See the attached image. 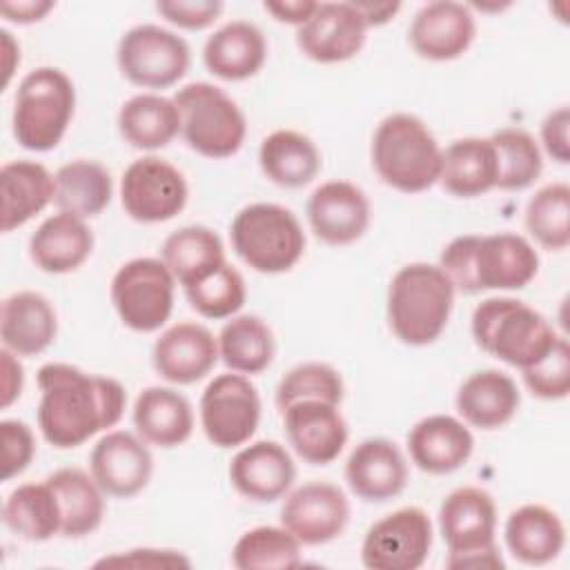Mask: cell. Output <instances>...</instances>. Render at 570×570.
<instances>
[{
	"label": "cell",
	"mask_w": 570,
	"mask_h": 570,
	"mask_svg": "<svg viewBox=\"0 0 570 570\" xmlns=\"http://www.w3.org/2000/svg\"><path fill=\"white\" fill-rule=\"evenodd\" d=\"M36 381L38 428L58 450L78 448L122 419L127 392L111 376L87 374L69 363H45Z\"/></svg>",
	"instance_id": "6da1fadb"
},
{
	"label": "cell",
	"mask_w": 570,
	"mask_h": 570,
	"mask_svg": "<svg viewBox=\"0 0 570 570\" xmlns=\"http://www.w3.org/2000/svg\"><path fill=\"white\" fill-rule=\"evenodd\" d=\"M439 267L463 294L521 289L537 276L539 254L525 236L514 232L463 234L443 247Z\"/></svg>",
	"instance_id": "7a4b0ae2"
},
{
	"label": "cell",
	"mask_w": 570,
	"mask_h": 570,
	"mask_svg": "<svg viewBox=\"0 0 570 570\" xmlns=\"http://www.w3.org/2000/svg\"><path fill=\"white\" fill-rule=\"evenodd\" d=\"M454 285L439 265L407 263L390 281L387 323L392 334L412 347L434 343L452 314Z\"/></svg>",
	"instance_id": "3957f363"
},
{
	"label": "cell",
	"mask_w": 570,
	"mask_h": 570,
	"mask_svg": "<svg viewBox=\"0 0 570 570\" xmlns=\"http://www.w3.org/2000/svg\"><path fill=\"white\" fill-rule=\"evenodd\" d=\"M472 338L490 356L525 370L539 363L559 341L548 318L510 296L481 301L472 312Z\"/></svg>",
	"instance_id": "277c9868"
},
{
	"label": "cell",
	"mask_w": 570,
	"mask_h": 570,
	"mask_svg": "<svg viewBox=\"0 0 570 570\" xmlns=\"http://www.w3.org/2000/svg\"><path fill=\"white\" fill-rule=\"evenodd\" d=\"M441 147L414 114L385 116L372 136V167L379 178L403 194H421L439 180Z\"/></svg>",
	"instance_id": "5b68a950"
},
{
	"label": "cell",
	"mask_w": 570,
	"mask_h": 570,
	"mask_svg": "<svg viewBox=\"0 0 570 570\" xmlns=\"http://www.w3.org/2000/svg\"><path fill=\"white\" fill-rule=\"evenodd\" d=\"M76 109V89L71 78L56 67L29 71L13 98V138L29 151H49L58 147Z\"/></svg>",
	"instance_id": "8992f818"
},
{
	"label": "cell",
	"mask_w": 570,
	"mask_h": 570,
	"mask_svg": "<svg viewBox=\"0 0 570 570\" xmlns=\"http://www.w3.org/2000/svg\"><path fill=\"white\" fill-rule=\"evenodd\" d=\"M232 247L238 258L261 274L289 272L305 252L298 218L276 203H252L229 225Z\"/></svg>",
	"instance_id": "52a82bcc"
},
{
	"label": "cell",
	"mask_w": 570,
	"mask_h": 570,
	"mask_svg": "<svg viewBox=\"0 0 570 570\" xmlns=\"http://www.w3.org/2000/svg\"><path fill=\"white\" fill-rule=\"evenodd\" d=\"M439 530L448 543V568L505 566L494 543L497 505L488 490L476 485L452 490L439 508Z\"/></svg>",
	"instance_id": "ba28073f"
},
{
	"label": "cell",
	"mask_w": 570,
	"mask_h": 570,
	"mask_svg": "<svg viewBox=\"0 0 570 570\" xmlns=\"http://www.w3.org/2000/svg\"><path fill=\"white\" fill-rule=\"evenodd\" d=\"M180 114V136L205 158L234 156L247 134L240 107L212 82H189L174 94Z\"/></svg>",
	"instance_id": "9c48e42d"
},
{
	"label": "cell",
	"mask_w": 570,
	"mask_h": 570,
	"mask_svg": "<svg viewBox=\"0 0 570 570\" xmlns=\"http://www.w3.org/2000/svg\"><path fill=\"white\" fill-rule=\"evenodd\" d=\"M176 278L163 258H131L111 278L109 296L118 318L134 332L160 330L174 309Z\"/></svg>",
	"instance_id": "30bf717a"
},
{
	"label": "cell",
	"mask_w": 570,
	"mask_h": 570,
	"mask_svg": "<svg viewBox=\"0 0 570 570\" xmlns=\"http://www.w3.org/2000/svg\"><path fill=\"white\" fill-rule=\"evenodd\" d=\"M116 62L131 85L167 89L185 78L189 69V45L165 27L136 24L122 33Z\"/></svg>",
	"instance_id": "8fae6325"
},
{
	"label": "cell",
	"mask_w": 570,
	"mask_h": 570,
	"mask_svg": "<svg viewBox=\"0 0 570 570\" xmlns=\"http://www.w3.org/2000/svg\"><path fill=\"white\" fill-rule=\"evenodd\" d=\"M200 428L216 448L245 445L261 421V396L256 385L238 372L218 374L200 396Z\"/></svg>",
	"instance_id": "7c38bea8"
},
{
	"label": "cell",
	"mask_w": 570,
	"mask_h": 570,
	"mask_svg": "<svg viewBox=\"0 0 570 570\" xmlns=\"http://www.w3.org/2000/svg\"><path fill=\"white\" fill-rule=\"evenodd\" d=\"M187 180L178 167L158 156L134 160L120 180V203L136 223H165L187 205Z\"/></svg>",
	"instance_id": "4fadbf2b"
},
{
	"label": "cell",
	"mask_w": 570,
	"mask_h": 570,
	"mask_svg": "<svg viewBox=\"0 0 570 570\" xmlns=\"http://www.w3.org/2000/svg\"><path fill=\"white\" fill-rule=\"evenodd\" d=\"M432 548V521L416 505L399 508L370 525L361 561L370 570H416Z\"/></svg>",
	"instance_id": "5bb4252c"
},
{
	"label": "cell",
	"mask_w": 570,
	"mask_h": 570,
	"mask_svg": "<svg viewBox=\"0 0 570 570\" xmlns=\"http://www.w3.org/2000/svg\"><path fill=\"white\" fill-rule=\"evenodd\" d=\"M350 521L345 492L327 481H309L292 490L281 508V525L301 546H323L343 534Z\"/></svg>",
	"instance_id": "9a60e30c"
},
{
	"label": "cell",
	"mask_w": 570,
	"mask_h": 570,
	"mask_svg": "<svg viewBox=\"0 0 570 570\" xmlns=\"http://www.w3.org/2000/svg\"><path fill=\"white\" fill-rule=\"evenodd\" d=\"M367 24L354 2H318L314 13L298 27L301 53L321 65L345 62L365 45Z\"/></svg>",
	"instance_id": "2e32d148"
},
{
	"label": "cell",
	"mask_w": 570,
	"mask_h": 570,
	"mask_svg": "<svg viewBox=\"0 0 570 570\" xmlns=\"http://www.w3.org/2000/svg\"><path fill=\"white\" fill-rule=\"evenodd\" d=\"M89 472L105 494L129 499L147 488L154 472V456L140 436L114 430L94 445Z\"/></svg>",
	"instance_id": "e0dca14e"
},
{
	"label": "cell",
	"mask_w": 570,
	"mask_h": 570,
	"mask_svg": "<svg viewBox=\"0 0 570 570\" xmlns=\"http://www.w3.org/2000/svg\"><path fill=\"white\" fill-rule=\"evenodd\" d=\"M283 428L292 450L309 465H330L347 443V423L338 405L303 399L287 405Z\"/></svg>",
	"instance_id": "ac0fdd59"
},
{
	"label": "cell",
	"mask_w": 570,
	"mask_h": 570,
	"mask_svg": "<svg viewBox=\"0 0 570 570\" xmlns=\"http://www.w3.org/2000/svg\"><path fill=\"white\" fill-rule=\"evenodd\" d=\"M314 236L327 245H352L370 227V200L350 180L321 183L307 200Z\"/></svg>",
	"instance_id": "d6986e66"
},
{
	"label": "cell",
	"mask_w": 570,
	"mask_h": 570,
	"mask_svg": "<svg viewBox=\"0 0 570 570\" xmlns=\"http://www.w3.org/2000/svg\"><path fill=\"white\" fill-rule=\"evenodd\" d=\"M476 36V22L468 4L434 0L423 4L407 29V40L416 56L445 62L463 56Z\"/></svg>",
	"instance_id": "ffe728a7"
},
{
	"label": "cell",
	"mask_w": 570,
	"mask_h": 570,
	"mask_svg": "<svg viewBox=\"0 0 570 570\" xmlns=\"http://www.w3.org/2000/svg\"><path fill=\"white\" fill-rule=\"evenodd\" d=\"M151 363L160 379L191 385L205 379L218 363V341L205 325L180 321L156 338Z\"/></svg>",
	"instance_id": "44dd1931"
},
{
	"label": "cell",
	"mask_w": 570,
	"mask_h": 570,
	"mask_svg": "<svg viewBox=\"0 0 570 570\" xmlns=\"http://www.w3.org/2000/svg\"><path fill=\"white\" fill-rule=\"evenodd\" d=\"M234 490L256 503H272L285 497L296 481L292 454L278 441H254L240 448L229 463Z\"/></svg>",
	"instance_id": "7402d4cb"
},
{
	"label": "cell",
	"mask_w": 570,
	"mask_h": 570,
	"mask_svg": "<svg viewBox=\"0 0 570 570\" xmlns=\"http://www.w3.org/2000/svg\"><path fill=\"white\" fill-rule=\"evenodd\" d=\"M345 481L365 503H385L407 485V463L401 448L383 436L361 441L345 461Z\"/></svg>",
	"instance_id": "603a6c76"
},
{
	"label": "cell",
	"mask_w": 570,
	"mask_h": 570,
	"mask_svg": "<svg viewBox=\"0 0 570 570\" xmlns=\"http://www.w3.org/2000/svg\"><path fill=\"white\" fill-rule=\"evenodd\" d=\"M412 463L428 474H450L468 463L474 450L470 428L450 414H430L407 434Z\"/></svg>",
	"instance_id": "cb8c5ba5"
},
{
	"label": "cell",
	"mask_w": 570,
	"mask_h": 570,
	"mask_svg": "<svg viewBox=\"0 0 570 570\" xmlns=\"http://www.w3.org/2000/svg\"><path fill=\"white\" fill-rule=\"evenodd\" d=\"M56 334V309L40 292L22 289L4 298L0 312V338L9 352L16 356H36L53 343Z\"/></svg>",
	"instance_id": "d4e9b609"
},
{
	"label": "cell",
	"mask_w": 570,
	"mask_h": 570,
	"mask_svg": "<svg viewBox=\"0 0 570 570\" xmlns=\"http://www.w3.org/2000/svg\"><path fill=\"white\" fill-rule=\"evenodd\" d=\"M267 58L263 31L249 20H229L216 29L205 47L203 62L220 80L238 82L256 76Z\"/></svg>",
	"instance_id": "484cf974"
},
{
	"label": "cell",
	"mask_w": 570,
	"mask_h": 570,
	"mask_svg": "<svg viewBox=\"0 0 570 570\" xmlns=\"http://www.w3.org/2000/svg\"><path fill=\"white\" fill-rule=\"evenodd\" d=\"M521 394L512 376L501 370H479L456 390V412L463 423L479 430H499L519 410Z\"/></svg>",
	"instance_id": "4316f807"
},
{
	"label": "cell",
	"mask_w": 570,
	"mask_h": 570,
	"mask_svg": "<svg viewBox=\"0 0 570 570\" xmlns=\"http://www.w3.org/2000/svg\"><path fill=\"white\" fill-rule=\"evenodd\" d=\"M131 419L145 443L165 450L183 445L194 432L191 403L174 387H145L134 401Z\"/></svg>",
	"instance_id": "83f0119b"
},
{
	"label": "cell",
	"mask_w": 570,
	"mask_h": 570,
	"mask_svg": "<svg viewBox=\"0 0 570 570\" xmlns=\"http://www.w3.org/2000/svg\"><path fill=\"white\" fill-rule=\"evenodd\" d=\"M91 249L94 234L89 225L65 212L45 218L29 238V256L47 274L78 269L91 256Z\"/></svg>",
	"instance_id": "f1b7e54d"
},
{
	"label": "cell",
	"mask_w": 570,
	"mask_h": 570,
	"mask_svg": "<svg viewBox=\"0 0 570 570\" xmlns=\"http://www.w3.org/2000/svg\"><path fill=\"white\" fill-rule=\"evenodd\" d=\"M499 165L490 138L468 136L441 151V187L456 198H476L497 187Z\"/></svg>",
	"instance_id": "f546056e"
},
{
	"label": "cell",
	"mask_w": 570,
	"mask_h": 570,
	"mask_svg": "<svg viewBox=\"0 0 570 570\" xmlns=\"http://www.w3.org/2000/svg\"><path fill=\"white\" fill-rule=\"evenodd\" d=\"M503 534L512 557L528 566L550 563L566 546V528L559 514L541 503H525L512 510Z\"/></svg>",
	"instance_id": "4dcf8cb0"
},
{
	"label": "cell",
	"mask_w": 570,
	"mask_h": 570,
	"mask_svg": "<svg viewBox=\"0 0 570 570\" xmlns=\"http://www.w3.org/2000/svg\"><path fill=\"white\" fill-rule=\"evenodd\" d=\"M2 232H13L38 216L56 196V178L36 160H9L0 169Z\"/></svg>",
	"instance_id": "1f68e13d"
},
{
	"label": "cell",
	"mask_w": 570,
	"mask_h": 570,
	"mask_svg": "<svg viewBox=\"0 0 570 570\" xmlns=\"http://www.w3.org/2000/svg\"><path fill=\"white\" fill-rule=\"evenodd\" d=\"M258 165L274 185L301 189L321 171V151L305 134L296 129H276L263 138L258 147Z\"/></svg>",
	"instance_id": "d6a6232c"
},
{
	"label": "cell",
	"mask_w": 570,
	"mask_h": 570,
	"mask_svg": "<svg viewBox=\"0 0 570 570\" xmlns=\"http://www.w3.org/2000/svg\"><path fill=\"white\" fill-rule=\"evenodd\" d=\"M60 505V534L67 539H80L98 530L105 517L102 490L91 476L80 468H60L45 479Z\"/></svg>",
	"instance_id": "836d02e7"
},
{
	"label": "cell",
	"mask_w": 570,
	"mask_h": 570,
	"mask_svg": "<svg viewBox=\"0 0 570 570\" xmlns=\"http://www.w3.org/2000/svg\"><path fill=\"white\" fill-rule=\"evenodd\" d=\"M118 131L134 149L154 151L167 147L180 134V114L174 98L138 94L122 102Z\"/></svg>",
	"instance_id": "e575fe53"
},
{
	"label": "cell",
	"mask_w": 570,
	"mask_h": 570,
	"mask_svg": "<svg viewBox=\"0 0 570 570\" xmlns=\"http://www.w3.org/2000/svg\"><path fill=\"white\" fill-rule=\"evenodd\" d=\"M53 203L60 212L82 220L94 218L107 209L114 194L111 174L98 160L76 158L58 167Z\"/></svg>",
	"instance_id": "d590c367"
},
{
	"label": "cell",
	"mask_w": 570,
	"mask_h": 570,
	"mask_svg": "<svg viewBox=\"0 0 570 570\" xmlns=\"http://www.w3.org/2000/svg\"><path fill=\"white\" fill-rule=\"evenodd\" d=\"M160 258L183 287L227 263L220 236L205 225H187L171 232L160 247Z\"/></svg>",
	"instance_id": "8d00e7d4"
},
{
	"label": "cell",
	"mask_w": 570,
	"mask_h": 570,
	"mask_svg": "<svg viewBox=\"0 0 570 570\" xmlns=\"http://www.w3.org/2000/svg\"><path fill=\"white\" fill-rule=\"evenodd\" d=\"M2 521L9 532L31 543L60 534L62 519L53 488L47 481L18 485L2 505Z\"/></svg>",
	"instance_id": "74e56055"
},
{
	"label": "cell",
	"mask_w": 570,
	"mask_h": 570,
	"mask_svg": "<svg viewBox=\"0 0 570 570\" xmlns=\"http://www.w3.org/2000/svg\"><path fill=\"white\" fill-rule=\"evenodd\" d=\"M220 361L238 374H261L272 365L276 343L269 325L254 316H232L218 334Z\"/></svg>",
	"instance_id": "f35d334b"
},
{
	"label": "cell",
	"mask_w": 570,
	"mask_h": 570,
	"mask_svg": "<svg viewBox=\"0 0 570 570\" xmlns=\"http://www.w3.org/2000/svg\"><path fill=\"white\" fill-rule=\"evenodd\" d=\"M232 563L238 570H292L303 563L301 543L283 525H256L234 543Z\"/></svg>",
	"instance_id": "ab89813d"
},
{
	"label": "cell",
	"mask_w": 570,
	"mask_h": 570,
	"mask_svg": "<svg viewBox=\"0 0 570 570\" xmlns=\"http://www.w3.org/2000/svg\"><path fill=\"white\" fill-rule=\"evenodd\" d=\"M497 151V187L503 191H521L530 187L543 169V156L532 134L521 127H503L490 136Z\"/></svg>",
	"instance_id": "60d3db41"
},
{
	"label": "cell",
	"mask_w": 570,
	"mask_h": 570,
	"mask_svg": "<svg viewBox=\"0 0 570 570\" xmlns=\"http://www.w3.org/2000/svg\"><path fill=\"white\" fill-rule=\"evenodd\" d=\"M525 229L546 249L561 252L570 245V187L548 183L525 205Z\"/></svg>",
	"instance_id": "b9f144b4"
},
{
	"label": "cell",
	"mask_w": 570,
	"mask_h": 570,
	"mask_svg": "<svg viewBox=\"0 0 570 570\" xmlns=\"http://www.w3.org/2000/svg\"><path fill=\"white\" fill-rule=\"evenodd\" d=\"M183 289L191 309H196L203 318L214 321L232 318L247 298L245 281L229 263H223L218 269Z\"/></svg>",
	"instance_id": "7bdbcfd3"
},
{
	"label": "cell",
	"mask_w": 570,
	"mask_h": 570,
	"mask_svg": "<svg viewBox=\"0 0 570 570\" xmlns=\"http://www.w3.org/2000/svg\"><path fill=\"white\" fill-rule=\"evenodd\" d=\"M343 392H345V385L336 367L321 361H307L292 367L278 381L274 403L278 412H283L287 405L303 399H318V401L341 405Z\"/></svg>",
	"instance_id": "ee69618b"
},
{
	"label": "cell",
	"mask_w": 570,
	"mask_h": 570,
	"mask_svg": "<svg viewBox=\"0 0 570 570\" xmlns=\"http://www.w3.org/2000/svg\"><path fill=\"white\" fill-rule=\"evenodd\" d=\"M528 390L543 401L566 399L570 392V345L563 336L539 363L521 370Z\"/></svg>",
	"instance_id": "f6af8a7d"
},
{
	"label": "cell",
	"mask_w": 570,
	"mask_h": 570,
	"mask_svg": "<svg viewBox=\"0 0 570 570\" xmlns=\"http://www.w3.org/2000/svg\"><path fill=\"white\" fill-rule=\"evenodd\" d=\"M0 441H2V481H9L22 474L33 454H36V439L31 428L18 419L0 421Z\"/></svg>",
	"instance_id": "bcb514c9"
},
{
	"label": "cell",
	"mask_w": 570,
	"mask_h": 570,
	"mask_svg": "<svg viewBox=\"0 0 570 570\" xmlns=\"http://www.w3.org/2000/svg\"><path fill=\"white\" fill-rule=\"evenodd\" d=\"M156 11L171 24L180 27V29H189V31H200L205 27H209L223 11V2L218 0H191V2H183V0H165V2H156Z\"/></svg>",
	"instance_id": "7dc6e473"
},
{
	"label": "cell",
	"mask_w": 570,
	"mask_h": 570,
	"mask_svg": "<svg viewBox=\"0 0 570 570\" xmlns=\"http://www.w3.org/2000/svg\"><path fill=\"white\" fill-rule=\"evenodd\" d=\"M568 127H570V109L557 107L552 109L541 122V142L546 154L557 160L559 165H568L570 160V142H568Z\"/></svg>",
	"instance_id": "c3c4849f"
},
{
	"label": "cell",
	"mask_w": 570,
	"mask_h": 570,
	"mask_svg": "<svg viewBox=\"0 0 570 570\" xmlns=\"http://www.w3.org/2000/svg\"><path fill=\"white\" fill-rule=\"evenodd\" d=\"M96 566H136V568H165V566H189V559L178 554L176 550H151V548H138L129 550L127 554L105 557Z\"/></svg>",
	"instance_id": "681fc988"
},
{
	"label": "cell",
	"mask_w": 570,
	"mask_h": 570,
	"mask_svg": "<svg viewBox=\"0 0 570 570\" xmlns=\"http://www.w3.org/2000/svg\"><path fill=\"white\" fill-rule=\"evenodd\" d=\"M2 407H9L22 392L24 385V370L13 352L2 347Z\"/></svg>",
	"instance_id": "f907efd6"
},
{
	"label": "cell",
	"mask_w": 570,
	"mask_h": 570,
	"mask_svg": "<svg viewBox=\"0 0 570 570\" xmlns=\"http://www.w3.org/2000/svg\"><path fill=\"white\" fill-rule=\"evenodd\" d=\"M56 4L49 0H18V2H2L0 11L7 20L18 24H31L42 20Z\"/></svg>",
	"instance_id": "816d5d0a"
},
{
	"label": "cell",
	"mask_w": 570,
	"mask_h": 570,
	"mask_svg": "<svg viewBox=\"0 0 570 570\" xmlns=\"http://www.w3.org/2000/svg\"><path fill=\"white\" fill-rule=\"evenodd\" d=\"M318 2H309V0H292V2H265V11L272 13L278 22H287V24H296L301 27L316 9Z\"/></svg>",
	"instance_id": "f5cc1de1"
},
{
	"label": "cell",
	"mask_w": 570,
	"mask_h": 570,
	"mask_svg": "<svg viewBox=\"0 0 570 570\" xmlns=\"http://www.w3.org/2000/svg\"><path fill=\"white\" fill-rule=\"evenodd\" d=\"M354 4L361 11L367 29L390 22L396 16V11L401 9L399 2H354Z\"/></svg>",
	"instance_id": "db71d44e"
},
{
	"label": "cell",
	"mask_w": 570,
	"mask_h": 570,
	"mask_svg": "<svg viewBox=\"0 0 570 570\" xmlns=\"http://www.w3.org/2000/svg\"><path fill=\"white\" fill-rule=\"evenodd\" d=\"M0 36H2V51H4V87H7L9 80H11V73H13V62L11 60L20 62V47L13 42L11 33L7 29H2Z\"/></svg>",
	"instance_id": "11a10c76"
}]
</instances>
